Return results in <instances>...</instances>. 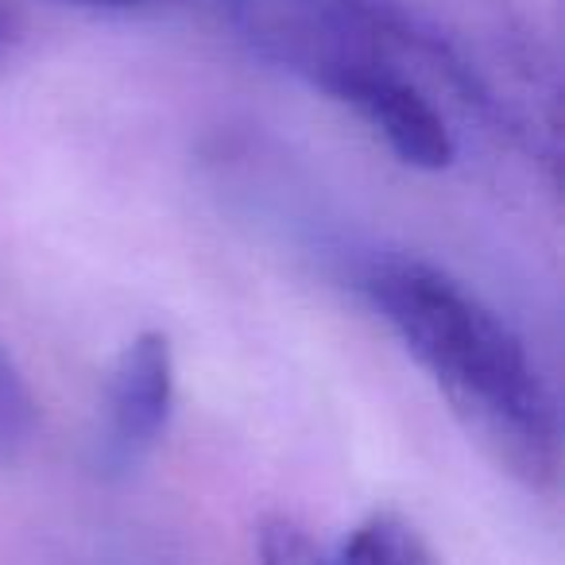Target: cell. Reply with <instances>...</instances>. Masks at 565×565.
Segmentation results:
<instances>
[{"mask_svg": "<svg viewBox=\"0 0 565 565\" xmlns=\"http://www.w3.org/2000/svg\"><path fill=\"white\" fill-rule=\"evenodd\" d=\"M364 291L472 441L531 492H554L562 426L526 345L484 299L423 259H380Z\"/></svg>", "mask_w": 565, "mask_h": 565, "instance_id": "6da1fadb", "label": "cell"}, {"mask_svg": "<svg viewBox=\"0 0 565 565\" xmlns=\"http://www.w3.org/2000/svg\"><path fill=\"white\" fill-rule=\"evenodd\" d=\"M384 43L415 51L519 151L562 171V71L523 0H341Z\"/></svg>", "mask_w": 565, "mask_h": 565, "instance_id": "7a4b0ae2", "label": "cell"}, {"mask_svg": "<svg viewBox=\"0 0 565 565\" xmlns=\"http://www.w3.org/2000/svg\"><path fill=\"white\" fill-rule=\"evenodd\" d=\"M252 51L299 74L326 97L369 120L387 148L418 171H441L454 159L441 113L395 66L387 43L341 0H221Z\"/></svg>", "mask_w": 565, "mask_h": 565, "instance_id": "3957f363", "label": "cell"}, {"mask_svg": "<svg viewBox=\"0 0 565 565\" xmlns=\"http://www.w3.org/2000/svg\"><path fill=\"white\" fill-rule=\"evenodd\" d=\"M174 403V353L167 333L148 330L120 349L105 395V430L97 438V469L125 477L167 430Z\"/></svg>", "mask_w": 565, "mask_h": 565, "instance_id": "277c9868", "label": "cell"}, {"mask_svg": "<svg viewBox=\"0 0 565 565\" xmlns=\"http://www.w3.org/2000/svg\"><path fill=\"white\" fill-rule=\"evenodd\" d=\"M333 565H441L430 542L392 511H376L353 526Z\"/></svg>", "mask_w": 565, "mask_h": 565, "instance_id": "5b68a950", "label": "cell"}, {"mask_svg": "<svg viewBox=\"0 0 565 565\" xmlns=\"http://www.w3.org/2000/svg\"><path fill=\"white\" fill-rule=\"evenodd\" d=\"M256 554L259 565H333L322 554V546L287 515H267L259 523Z\"/></svg>", "mask_w": 565, "mask_h": 565, "instance_id": "8992f818", "label": "cell"}, {"mask_svg": "<svg viewBox=\"0 0 565 565\" xmlns=\"http://www.w3.org/2000/svg\"><path fill=\"white\" fill-rule=\"evenodd\" d=\"M35 426V403L28 384L20 380L17 364L0 353V457H12Z\"/></svg>", "mask_w": 565, "mask_h": 565, "instance_id": "52a82bcc", "label": "cell"}, {"mask_svg": "<svg viewBox=\"0 0 565 565\" xmlns=\"http://www.w3.org/2000/svg\"><path fill=\"white\" fill-rule=\"evenodd\" d=\"M24 35H28V17L20 9V0H0V74L9 71V63L17 58Z\"/></svg>", "mask_w": 565, "mask_h": 565, "instance_id": "ba28073f", "label": "cell"}, {"mask_svg": "<svg viewBox=\"0 0 565 565\" xmlns=\"http://www.w3.org/2000/svg\"><path fill=\"white\" fill-rule=\"evenodd\" d=\"M63 4H82V9H143L156 0H63Z\"/></svg>", "mask_w": 565, "mask_h": 565, "instance_id": "9c48e42d", "label": "cell"}]
</instances>
